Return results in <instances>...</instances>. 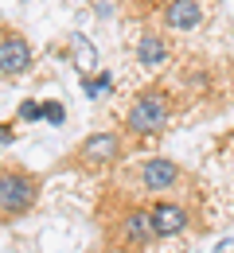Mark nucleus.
<instances>
[{
	"label": "nucleus",
	"mask_w": 234,
	"mask_h": 253,
	"mask_svg": "<svg viewBox=\"0 0 234 253\" xmlns=\"http://www.w3.org/2000/svg\"><path fill=\"white\" fill-rule=\"evenodd\" d=\"M137 63L148 66V70L164 66L168 63V43L160 35H140V43H137Z\"/></svg>",
	"instance_id": "obj_9"
},
{
	"label": "nucleus",
	"mask_w": 234,
	"mask_h": 253,
	"mask_svg": "<svg viewBox=\"0 0 234 253\" xmlns=\"http://www.w3.org/2000/svg\"><path fill=\"white\" fill-rule=\"evenodd\" d=\"M70 51H74V63L82 66V70H90V66L98 63V55H94V43L86 39V35H70Z\"/></svg>",
	"instance_id": "obj_10"
},
{
	"label": "nucleus",
	"mask_w": 234,
	"mask_h": 253,
	"mask_svg": "<svg viewBox=\"0 0 234 253\" xmlns=\"http://www.w3.org/2000/svg\"><path fill=\"white\" fill-rule=\"evenodd\" d=\"M39 199V179L20 168H0V218L28 214Z\"/></svg>",
	"instance_id": "obj_1"
},
{
	"label": "nucleus",
	"mask_w": 234,
	"mask_h": 253,
	"mask_svg": "<svg viewBox=\"0 0 234 253\" xmlns=\"http://www.w3.org/2000/svg\"><path fill=\"white\" fill-rule=\"evenodd\" d=\"M82 90H86V97H101L105 90H113V78H109V74H98V78H82Z\"/></svg>",
	"instance_id": "obj_11"
},
{
	"label": "nucleus",
	"mask_w": 234,
	"mask_h": 253,
	"mask_svg": "<svg viewBox=\"0 0 234 253\" xmlns=\"http://www.w3.org/2000/svg\"><path fill=\"white\" fill-rule=\"evenodd\" d=\"M32 70V43L16 32L0 35V74L16 78V74H28Z\"/></svg>",
	"instance_id": "obj_4"
},
{
	"label": "nucleus",
	"mask_w": 234,
	"mask_h": 253,
	"mask_svg": "<svg viewBox=\"0 0 234 253\" xmlns=\"http://www.w3.org/2000/svg\"><path fill=\"white\" fill-rule=\"evenodd\" d=\"M164 24L172 32H195L203 24V8L199 0H168L164 8Z\"/></svg>",
	"instance_id": "obj_6"
},
{
	"label": "nucleus",
	"mask_w": 234,
	"mask_h": 253,
	"mask_svg": "<svg viewBox=\"0 0 234 253\" xmlns=\"http://www.w3.org/2000/svg\"><path fill=\"white\" fill-rule=\"evenodd\" d=\"M121 156V136L117 132H90L82 144H78V160L86 168H105Z\"/></svg>",
	"instance_id": "obj_3"
},
{
	"label": "nucleus",
	"mask_w": 234,
	"mask_h": 253,
	"mask_svg": "<svg viewBox=\"0 0 234 253\" xmlns=\"http://www.w3.org/2000/svg\"><path fill=\"white\" fill-rule=\"evenodd\" d=\"M152 226H156V238H176L187 230V211L180 203H156L152 207Z\"/></svg>",
	"instance_id": "obj_8"
},
{
	"label": "nucleus",
	"mask_w": 234,
	"mask_h": 253,
	"mask_svg": "<svg viewBox=\"0 0 234 253\" xmlns=\"http://www.w3.org/2000/svg\"><path fill=\"white\" fill-rule=\"evenodd\" d=\"M39 117H43V105H35V101L20 105V121H39Z\"/></svg>",
	"instance_id": "obj_13"
},
{
	"label": "nucleus",
	"mask_w": 234,
	"mask_h": 253,
	"mask_svg": "<svg viewBox=\"0 0 234 253\" xmlns=\"http://www.w3.org/2000/svg\"><path fill=\"white\" fill-rule=\"evenodd\" d=\"M121 234H125V246L144 250L152 238H156V226H152V211H129L121 218Z\"/></svg>",
	"instance_id": "obj_7"
},
{
	"label": "nucleus",
	"mask_w": 234,
	"mask_h": 253,
	"mask_svg": "<svg viewBox=\"0 0 234 253\" xmlns=\"http://www.w3.org/2000/svg\"><path fill=\"white\" fill-rule=\"evenodd\" d=\"M12 140H16V132H12V128H4V125H0V144H12Z\"/></svg>",
	"instance_id": "obj_15"
},
{
	"label": "nucleus",
	"mask_w": 234,
	"mask_h": 253,
	"mask_svg": "<svg viewBox=\"0 0 234 253\" xmlns=\"http://www.w3.org/2000/svg\"><path fill=\"white\" fill-rule=\"evenodd\" d=\"M43 121H51V125H63V121H67V109H63L59 101H47V105H43Z\"/></svg>",
	"instance_id": "obj_12"
},
{
	"label": "nucleus",
	"mask_w": 234,
	"mask_h": 253,
	"mask_svg": "<svg viewBox=\"0 0 234 253\" xmlns=\"http://www.w3.org/2000/svg\"><path fill=\"white\" fill-rule=\"evenodd\" d=\"M215 253H234V234H227V238H219V246H215Z\"/></svg>",
	"instance_id": "obj_14"
},
{
	"label": "nucleus",
	"mask_w": 234,
	"mask_h": 253,
	"mask_svg": "<svg viewBox=\"0 0 234 253\" xmlns=\"http://www.w3.org/2000/svg\"><path fill=\"white\" fill-rule=\"evenodd\" d=\"M140 187L148 191V195H164V191L180 187V168L164 156H152L140 168Z\"/></svg>",
	"instance_id": "obj_5"
},
{
	"label": "nucleus",
	"mask_w": 234,
	"mask_h": 253,
	"mask_svg": "<svg viewBox=\"0 0 234 253\" xmlns=\"http://www.w3.org/2000/svg\"><path fill=\"white\" fill-rule=\"evenodd\" d=\"M168 117H172V101H168V94H164V90H144V94H137V101L129 105L125 125H129V132L148 136V132L168 128Z\"/></svg>",
	"instance_id": "obj_2"
}]
</instances>
